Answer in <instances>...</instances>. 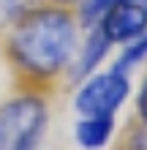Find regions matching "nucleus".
I'll use <instances>...</instances> for the list:
<instances>
[{
  "label": "nucleus",
  "instance_id": "obj_4",
  "mask_svg": "<svg viewBox=\"0 0 147 150\" xmlns=\"http://www.w3.org/2000/svg\"><path fill=\"white\" fill-rule=\"evenodd\" d=\"M96 28L106 36V41L115 49L123 47L147 30V3L144 0H117Z\"/></svg>",
  "mask_w": 147,
  "mask_h": 150
},
{
  "label": "nucleus",
  "instance_id": "obj_2",
  "mask_svg": "<svg viewBox=\"0 0 147 150\" xmlns=\"http://www.w3.org/2000/svg\"><path fill=\"white\" fill-rule=\"evenodd\" d=\"M52 123V96L14 87L0 98V150H41Z\"/></svg>",
  "mask_w": 147,
  "mask_h": 150
},
{
  "label": "nucleus",
  "instance_id": "obj_12",
  "mask_svg": "<svg viewBox=\"0 0 147 150\" xmlns=\"http://www.w3.org/2000/svg\"><path fill=\"white\" fill-rule=\"evenodd\" d=\"M41 3H49V6H60V8H74L76 0H41Z\"/></svg>",
  "mask_w": 147,
  "mask_h": 150
},
{
  "label": "nucleus",
  "instance_id": "obj_8",
  "mask_svg": "<svg viewBox=\"0 0 147 150\" xmlns=\"http://www.w3.org/2000/svg\"><path fill=\"white\" fill-rule=\"evenodd\" d=\"M115 3L117 0H76V6L71 8V11L76 16V22H79V28L87 30V28H96V25L103 19V14H106Z\"/></svg>",
  "mask_w": 147,
  "mask_h": 150
},
{
  "label": "nucleus",
  "instance_id": "obj_11",
  "mask_svg": "<svg viewBox=\"0 0 147 150\" xmlns=\"http://www.w3.org/2000/svg\"><path fill=\"white\" fill-rule=\"evenodd\" d=\"M131 96H134V120L147 123V66H144V74Z\"/></svg>",
  "mask_w": 147,
  "mask_h": 150
},
{
  "label": "nucleus",
  "instance_id": "obj_10",
  "mask_svg": "<svg viewBox=\"0 0 147 150\" xmlns=\"http://www.w3.org/2000/svg\"><path fill=\"white\" fill-rule=\"evenodd\" d=\"M115 150H147V123H128Z\"/></svg>",
  "mask_w": 147,
  "mask_h": 150
},
{
  "label": "nucleus",
  "instance_id": "obj_7",
  "mask_svg": "<svg viewBox=\"0 0 147 150\" xmlns=\"http://www.w3.org/2000/svg\"><path fill=\"white\" fill-rule=\"evenodd\" d=\"M109 63L115 66V68H120V71L131 74V76L139 74L142 68L147 66V30L142 33V36H136L134 41H128V44H123V47H117Z\"/></svg>",
  "mask_w": 147,
  "mask_h": 150
},
{
  "label": "nucleus",
  "instance_id": "obj_3",
  "mask_svg": "<svg viewBox=\"0 0 147 150\" xmlns=\"http://www.w3.org/2000/svg\"><path fill=\"white\" fill-rule=\"evenodd\" d=\"M134 93V76L120 71L115 66H103L87 79L74 85L71 107L76 117L84 115H120V109L131 101Z\"/></svg>",
  "mask_w": 147,
  "mask_h": 150
},
{
  "label": "nucleus",
  "instance_id": "obj_13",
  "mask_svg": "<svg viewBox=\"0 0 147 150\" xmlns=\"http://www.w3.org/2000/svg\"><path fill=\"white\" fill-rule=\"evenodd\" d=\"M144 3H147V0H144Z\"/></svg>",
  "mask_w": 147,
  "mask_h": 150
},
{
  "label": "nucleus",
  "instance_id": "obj_5",
  "mask_svg": "<svg viewBox=\"0 0 147 150\" xmlns=\"http://www.w3.org/2000/svg\"><path fill=\"white\" fill-rule=\"evenodd\" d=\"M112 55H115V47L106 41V36L98 30V28H87L82 30V38H79V47L74 52V63H71V71H68V85H76L82 79H87L90 74H96L98 68L109 66Z\"/></svg>",
  "mask_w": 147,
  "mask_h": 150
},
{
  "label": "nucleus",
  "instance_id": "obj_9",
  "mask_svg": "<svg viewBox=\"0 0 147 150\" xmlns=\"http://www.w3.org/2000/svg\"><path fill=\"white\" fill-rule=\"evenodd\" d=\"M36 3H41V0H0V36H3L22 14H27Z\"/></svg>",
  "mask_w": 147,
  "mask_h": 150
},
{
  "label": "nucleus",
  "instance_id": "obj_1",
  "mask_svg": "<svg viewBox=\"0 0 147 150\" xmlns=\"http://www.w3.org/2000/svg\"><path fill=\"white\" fill-rule=\"evenodd\" d=\"M79 38L82 28L71 8L36 3L0 36V55L14 76V87L55 96L68 85Z\"/></svg>",
  "mask_w": 147,
  "mask_h": 150
},
{
  "label": "nucleus",
  "instance_id": "obj_6",
  "mask_svg": "<svg viewBox=\"0 0 147 150\" xmlns=\"http://www.w3.org/2000/svg\"><path fill=\"white\" fill-rule=\"evenodd\" d=\"M74 142L79 150H106L117 134V115H84L74 120Z\"/></svg>",
  "mask_w": 147,
  "mask_h": 150
}]
</instances>
